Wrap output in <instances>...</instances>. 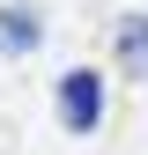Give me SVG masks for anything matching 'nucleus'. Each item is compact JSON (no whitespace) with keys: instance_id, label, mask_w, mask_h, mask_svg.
Listing matches in <instances>:
<instances>
[{"instance_id":"1","label":"nucleus","mask_w":148,"mask_h":155,"mask_svg":"<svg viewBox=\"0 0 148 155\" xmlns=\"http://www.w3.org/2000/svg\"><path fill=\"white\" fill-rule=\"evenodd\" d=\"M52 96H59V126L67 133H96L104 126V74L96 67H67Z\"/></svg>"},{"instance_id":"2","label":"nucleus","mask_w":148,"mask_h":155,"mask_svg":"<svg viewBox=\"0 0 148 155\" xmlns=\"http://www.w3.org/2000/svg\"><path fill=\"white\" fill-rule=\"evenodd\" d=\"M37 45H45V15L22 8V0H8V8H0V52H8V59H30Z\"/></svg>"},{"instance_id":"3","label":"nucleus","mask_w":148,"mask_h":155,"mask_svg":"<svg viewBox=\"0 0 148 155\" xmlns=\"http://www.w3.org/2000/svg\"><path fill=\"white\" fill-rule=\"evenodd\" d=\"M119 67L133 81H148V15H126L119 22Z\"/></svg>"}]
</instances>
